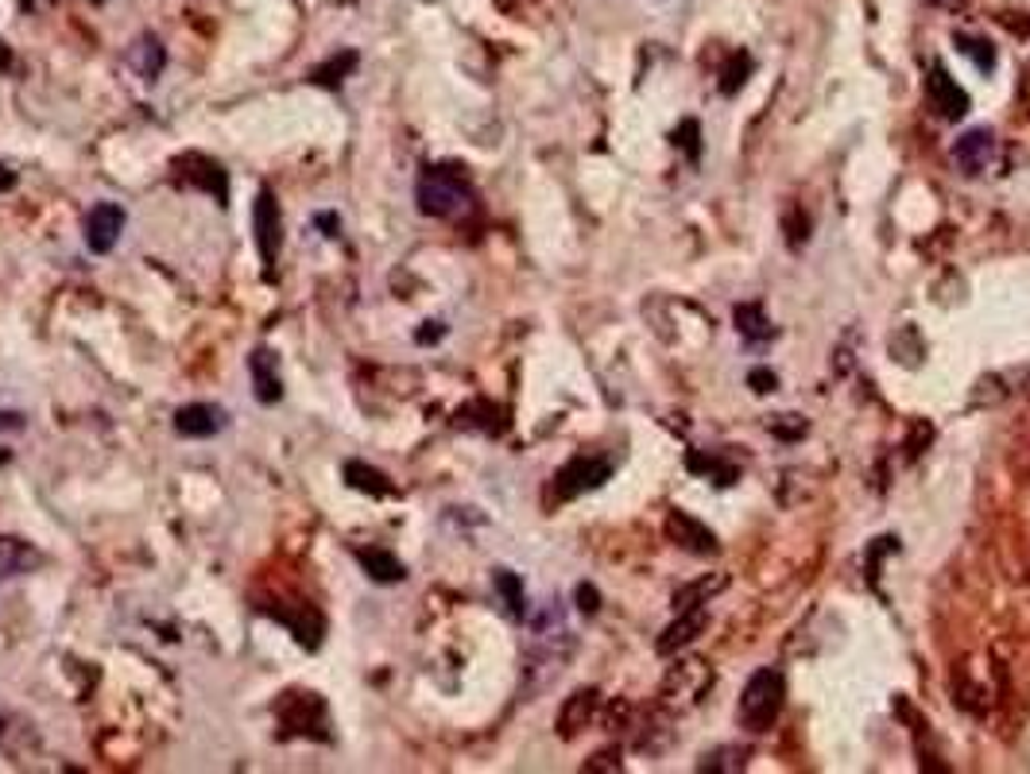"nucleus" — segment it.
Segmentation results:
<instances>
[{
    "label": "nucleus",
    "instance_id": "a878e982",
    "mask_svg": "<svg viewBox=\"0 0 1030 774\" xmlns=\"http://www.w3.org/2000/svg\"><path fill=\"white\" fill-rule=\"evenodd\" d=\"M748 54H736V63H732V70H729V78L721 81V90L724 93H736L744 86V74H748Z\"/></svg>",
    "mask_w": 1030,
    "mask_h": 774
},
{
    "label": "nucleus",
    "instance_id": "aec40b11",
    "mask_svg": "<svg viewBox=\"0 0 1030 774\" xmlns=\"http://www.w3.org/2000/svg\"><path fill=\"white\" fill-rule=\"evenodd\" d=\"M357 63H361V54L357 51H337V54H330L322 66H314L310 70V81L314 86H322V90H337L345 78H349L352 70H357Z\"/></svg>",
    "mask_w": 1030,
    "mask_h": 774
},
{
    "label": "nucleus",
    "instance_id": "9b49d317",
    "mask_svg": "<svg viewBox=\"0 0 1030 774\" xmlns=\"http://www.w3.org/2000/svg\"><path fill=\"white\" fill-rule=\"evenodd\" d=\"M263 612H271L280 623H287L291 635H295V640L302 643V647L314 650L318 643H322L325 620L314 612V608H310V604H295V612H291V608H268V604H263Z\"/></svg>",
    "mask_w": 1030,
    "mask_h": 774
},
{
    "label": "nucleus",
    "instance_id": "72a5a7b5",
    "mask_svg": "<svg viewBox=\"0 0 1030 774\" xmlns=\"http://www.w3.org/2000/svg\"><path fill=\"white\" fill-rule=\"evenodd\" d=\"M9 457H12V453H9V450H0V465H4V461H9Z\"/></svg>",
    "mask_w": 1030,
    "mask_h": 774
},
{
    "label": "nucleus",
    "instance_id": "4468645a",
    "mask_svg": "<svg viewBox=\"0 0 1030 774\" xmlns=\"http://www.w3.org/2000/svg\"><path fill=\"white\" fill-rule=\"evenodd\" d=\"M357 562H361V569L376 581V585H399V581L407 577V566L384 546H361L357 550Z\"/></svg>",
    "mask_w": 1030,
    "mask_h": 774
},
{
    "label": "nucleus",
    "instance_id": "dca6fc26",
    "mask_svg": "<svg viewBox=\"0 0 1030 774\" xmlns=\"http://www.w3.org/2000/svg\"><path fill=\"white\" fill-rule=\"evenodd\" d=\"M345 485H349L352 492L376 495V500L396 495V485H391L376 465H364V461H345Z\"/></svg>",
    "mask_w": 1030,
    "mask_h": 774
},
{
    "label": "nucleus",
    "instance_id": "2f4dec72",
    "mask_svg": "<svg viewBox=\"0 0 1030 774\" xmlns=\"http://www.w3.org/2000/svg\"><path fill=\"white\" fill-rule=\"evenodd\" d=\"M9 66H12V51H9V43L0 39V70H9Z\"/></svg>",
    "mask_w": 1030,
    "mask_h": 774
},
{
    "label": "nucleus",
    "instance_id": "39448f33",
    "mask_svg": "<svg viewBox=\"0 0 1030 774\" xmlns=\"http://www.w3.org/2000/svg\"><path fill=\"white\" fill-rule=\"evenodd\" d=\"M125 209L117 206V202H98V206L86 214V248H90L93 256H108L113 248H117L120 233H125Z\"/></svg>",
    "mask_w": 1030,
    "mask_h": 774
},
{
    "label": "nucleus",
    "instance_id": "423d86ee",
    "mask_svg": "<svg viewBox=\"0 0 1030 774\" xmlns=\"http://www.w3.org/2000/svg\"><path fill=\"white\" fill-rule=\"evenodd\" d=\"M608 473H613V465H608L605 457H574L569 465L558 468L554 492H558V500H574V495L593 492V488L605 485Z\"/></svg>",
    "mask_w": 1030,
    "mask_h": 774
},
{
    "label": "nucleus",
    "instance_id": "f3484780",
    "mask_svg": "<svg viewBox=\"0 0 1030 774\" xmlns=\"http://www.w3.org/2000/svg\"><path fill=\"white\" fill-rule=\"evenodd\" d=\"M128 66H132L144 81H155L163 74V66H167V51H163L155 36H140L132 47H128Z\"/></svg>",
    "mask_w": 1030,
    "mask_h": 774
},
{
    "label": "nucleus",
    "instance_id": "cd10ccee",
    "mask_svg": "<svg viewBox=\"0 0 1030 774\" xmlns=\"http://www.w3.org/2000/svg\"><path fill=\"white\" fill-rule=\"evenodd\" d=\"M578 608H581L585 616H593L596 608H601V596H596L593 585H578Z\"/></svg>",
    "mask_w": 1030,
    "mask_h": 774
},
{
    "label": "nucleus",
    "instance_id": "6e6552de",
    "mask_svg": "<svg viewBox=\"0 0 1030 774\" xmlns=\"http://www.w3.org/2000/svg\"><path fill=\"white\" fill-rule=\"evenodd\" d=\"M325 701L318 694H287L280 701V721L287 724V728L302 732V736H314V739H330V732H325V717H314L310 721V712H322Z\"/></svg>",
    "mask_w": 1030,
    "mask_h": 774
},
{
    "label": "nucleus",
    "instance_id": "20e7f679",
    "mask_svg": "<svg viewBox=\"0 0 1030 774\" xmlns=\"http://www.w3.org/2000/svg\"><path fill=\"white\" fill-rule=\"evenodd\" d=\"M175 171H179V179L186 182V186H198L206 190V194H214L217 206H229V175L217 159H209V155L202 152H186L175 159Z\"/></svg>",
    "mask_w": 1030,
    "mask_h": 774
},
{
    "label": "nucleus",
    "instance_id": "f03ea898",
    "mask_svg": "<svg viewBox=\"0 0 1030 774\" xmlns=\"http://www.w3.org/2000/svg\"><path fill=\"white\" fill-rule=\"evenodd\" d=\"M783 694H786V682L775 667L756 670V674L748 678V685H744L741 721L748 724L751 732H768L771 724L778 721V712H783Z\"/></svg>",
    "mask_w": 1030,
    "mask_h": 774
},
{
    "label": "nucleus",
    "instance_id": "c85d7f7f",
    "mask_svg": "<svg viewBox=\"0 0 1030 774\" xmlns=\"http://www.w3.org/2000/svg\"><path fill=\"white\" fill-rule=\"evenodd\" d=\"M748 384L756 387V391H771V387H775V372L756 369V372H751V376H748Z\"/></svg>",
    "mask_w": 1030,
    "mask_h": 774
},
{
    "label": "nucleus",
    "instance_id": "0eeeda50",
    "mask_svg": "<svg viewBox=\"0 0 1030 774\" xmlns=\"http://www.w3.org/2000/svg\"><path fill=\"white\" fill-rule=\"evenodd\" d=\"M709 685H713L709 662H705V658H686V662L670 667L667 682H662V694H667L670 701L686 705V701H701V694Z\"/></svg>",
    "mask_w": 1030,
    "mask_h": 774
},
{
    "label": "nucleus",
    "instance_id": "f704fd0d",
    "mask_svg": "<svg viewBox=\"0 0 1030 774\" xmlns=\"http://www.w3.org/2000/svg\"><path fill=\"white\" fill-rule=\"evenodd\" d=\"M0 732H4V721H0Z\"/></svg>",
    "mask_w": 1030,
    "mask_h": 774
},
{
    "label": "nucleus",
    "instance_id": "c756f323",
    "mask_svg": "<svg viewBox=\"0 0 1030 774\" xmlns=\"http://www.w3.org/2000/svg\"><path fill=\"white\" fill-rule=\"evenodd\" d=\"M442 334H446V325H442V322H434V330H419V334H415V341H419V345H426V341H438V337H442Z\"/></svg>",
    "mask_w": 1030,
    "mask_h": 774
},
{
    "label": "nucleus",
    "instance_id": "7c9ffc66",
    "mask_svg": "<svg viewBox=\"0 0 1030 774\" xmlns=\"http://www.w3.org/2000/svg\"><path fill=\"white\" fill-rule=\"evenodd\" d=\"M16 186V171H9L4 163H0V190H12Z\"/></svg>",
    "mask_w": 1030,
    "mask_h": 774
},
{
    "label": "nucleus",
    "instance_id": "f257e3e1",
    "mask_svg": "<svg viewBox=\"0 0 1030 774\" xmlns=\"http://www.w3.org/2000/svg\"><path fill=\"white\" fill-rule=\"evenodd\" d=\"M415 198L426 217H458L461 209H469L473 186L461 167H446L442 163V167H426L419 175Z\"/></svg>",
    "mask_w": 1030,
    "mask_h": 774
},
{
    "label": "nucleus",
    "instance_id": "bb28decb",
    "mask_svg": "<svg viewBox=\"0 0 1030 774\" xmlns=\"http://www.w3.org/2000/svg\"><path fill=\"white\" fill-rule=\"evenodd\" d=\"M314 225L322 229V236H330V241H337V236H342V217H337V214H318Z\"/></svg>",
    "mask_w": 1030,
    "mask_h": 774
},
{
    "label": "nucleus",
    "instance_id": "9d476101",
    "mask_svg": "<svg viewBox=\"0 0 1030 774\" xmlns=\"http://www.w3.org/2000/svg\"><path fill=\"white\" fill-rule=\"evenodd\" d=\"M953 159H957V167L965 175H980L988 167V163L995 159V140L988 128H973V132H965L953 144Z\"/></svg>",
    "mask_w": 1030,
    "mask_h": 774
},
{
    "label": "nucleus",
    "instance_id": "2eb2a0df",
    "mask_svg": "<svg viewBox=\"0 0 1030 774\" xmlns=\"http://www.w3.org/2000/svg\"><path fill=\"white\" fill-rule=\"evenodd\" d=\"M705 623H709V612H705V608H686V612L678 616V620L670 623L667 631H662L659 655H674V650L690 647V643H694L697 635L705 631Z\"/></svg>",
    "mask_w": 1030,
    "mask_h": 774
},
{
    "label": "nucleus",
    "instance_id": "ddd939ff",
    "mask_svg": "<svg viewBox=\"0 0 1030 774\" xmlns=\"http://www.w3.org/2000/svg\"><path fill=\"white\" fill-rule=\"evenodd\" d=\"M248 376H253V391L263 407L280 403L283 379H280V369H275V357H271L268 349H256L253 357H248Z\"/></svg>",
    "mask_w": 1030,
    "mask_h": 774
},
{
    "label": "nucleus",
    "instance_id": "b1692460",
    "mask_svg": "<svg viewBox=\"0 0 1030 774\" xmlns=\"http://www.w3.org/2000/svg\"><path fill=\"white\" fill-rule=\"evenodd\" d=\"M957 43H961V51H965L968 59H976V66H980V70H992V66H995V51H992V43H988V39L957 36Z\"/></svg>",
    "mask_w": 1030,
    "mask_h": 774
},
{
    "label": "nucleus",
    "instance_id": "393cba45",
    "mask_svg": "<svg viewBox=\"0 0 1030 774\" xmlns=\"http://www.w3.org/2000/svg\"><path fill=\"white\" fill-rule=\"evenodd\" d=\"M724 585V577H709V581H701V585H694V589H686V593H678V612H686V608H701V601L709 593H717V589Z\"/></svg>",
    "mask_w": 1030,
    "mask_h": 774
},
{
    "label": "nucleus",
    "instance_id": "473e14b6",
    "mask_svg": "<svg viewBox=\"0 0 1030 774\" xmlns=\"http://www.w3.org/2000/svg\"><path fill=\"white\" fill-rule=\"evenodd\" d=\"M0 426H12V430H16V426H24V423H20V414H4V411H0Z\"/></svg>",
    "mask_w": 1030,
    "mask_h": 774
},
{
    "label": "nucleus",
    "instance_id": "412c9836",
    "mask_svg": "<svg viewBox=\"0 0 1030 774\" xmlns=\"http://www.w3.org/2000/svg\"><path fill=\"white\" fill-rule=\"evenodd\" d=\"M39 550H31L24 539H0V573L4 577H16V573H27L31 566H39Z\"/></svg>",
    "mask_w": 1030,
    "mask_h": 774
},
{
    "label": "nucleus",
    "instance_id": "1a4fd4ad",
    "mask_svg": "<svg viewBox=\"0 0 1030 774\" xmlns=\"http://www.w3.org/2000/svg\"><path fill=\"white\" fill-rule=\"evenodd\" d=\"M226 426V411L214 403H186L175 411V434L182 438H214Z\"/></svg>",
    "mask_w": 1030,
    "mask_h": 774
},
{
    "label": "nucleus",
    "instance_id": "7ed1b4c3",
    "mask_svg": "<svg viewBox=\"0 0 1030 774\" xmlns=\"http://www.w3.org/2000/svg\"><path fill=\"white\" fill-rule=\"evenodd\" d=\"M253 229H256V248H260V260H263V275L271 280V268L280 263V253H283V214H280V202H275L271 190H260V194H256Z\"/></svg>",
    "mask_w": 1030,
    "mask_h": 774
},
{
    "label": "nucleus",
    "instance_id": "f8f14e48",
    "mask_svg": "<svg viewBox=\"0 0 1030 774\" xmlns=\"http://www.w3.org/2000/svg\"><path fill=\"white\" fill-rule=\"evenodd\" d=\"M667 534L670 542H678L682 550H694V554H717V539L709 527H701L697 519H690L686 512H670L667 515Z\"/></svg>",
    "mask_w": 1030,
    "mask_h": 774
},
{
    "label": "nucleus",
    "instance_id": "a211bd4d",
    "mask_svg": "<svg viewBox=\"0 0 1030 774\" xmlns=\"http://www.w3.org/2000/svg\"><path fill=\"white\" fill-rule=\"evenodd\" d=\"M930 93H934V101H938L941 117H945V120H961L968 113V93L961 90L957 81L949 78L945 70L930 74Z\"/></svg>",
    "mask_w": 1030,
    "mask_h": 774
},
{
    "label": "nucleus",
    "instance_id": "4be33fe9",
    "mask_svg": "<svg viewBox=\"0 0 1030 774\" xmlns=\"http://www.w3.org/2000/svg\"><path fill=\"white\" fill-rule=\"evenodd\" d=\"M497 589H500V596L507 601V612L524 616V581H519L512 569H497Z\"/></svg>",
    "mask_w": 1030,
    "mask_h": 774
},
{
    "label": "nucleus",
    "instance_id": "6ab92c4d",
    "mask_svg": "<svg viewBox=\"0 0 1030 774\" xmlns=\"http://www.w3.org/2000/svg\"><path fill=\"white\" fill-rule=\"evenodd\" d=\"M596 705H601V694L596 689H581L566 701V709L558 712V732L562 736H578L589 721H593Z\"/></svg>",
    "mask_w": 1030,
    "mask_h": 774
},
{
    "label": "nucleus",
    "instance_id": "5701e85b",
    "mask_svg": "<svg viewBox=\"0 0 1030 774\" xmlns=\"http://www.w3.org/2000/svg\"><path fill=\"white\" fill-rule=\"evenodd\" d=\"M736 322H741L744 337H756V341H768V337H775V330L768 325V318H763V310H759V307H741V310H736Z\"/></svg>",
    "mask_w": 1030,
    "mask_h": 774
}]
</instances>
